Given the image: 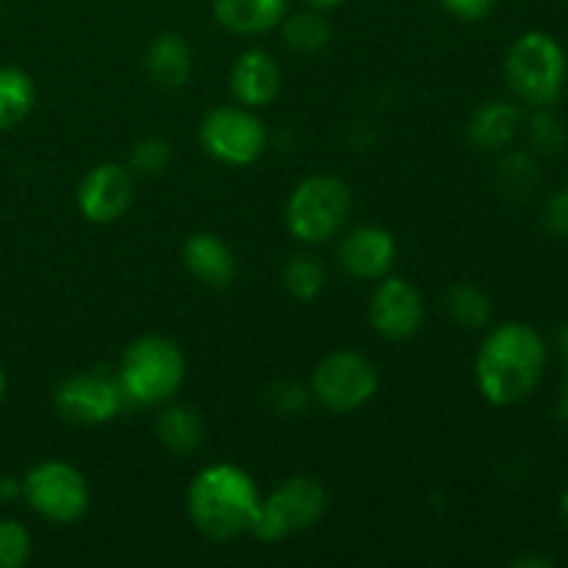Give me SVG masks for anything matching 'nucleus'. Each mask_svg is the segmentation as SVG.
<instances>
[{
	"instance_id": "4468645a",
	"label": "nucleus",
	"mask_w": 568,
	"mask_h": 568,
	"mask_svg": "<svg viewBox=\"0 0 568 568\" xmlns=\"http://www.w3.org/2000/svg\"><path fill=\"white\" fill-rule=\"evenodd\" d=\"M227 81H231V92L239 103L247 109H261L281 94L283 72L275 55L261 48H250L236 55Z\"/></svg>"
},
{
	"instance_id": "f257e3e1",
	"label": "nucleus",
	"mask_w": 568,
	"mask_h": 568,
	"mask_svg": "<svg viewBox=\"0 0 568 568\" xmlns=\"http://www.w3.org/2000/svg\"><path fill=\"white\" fill-rule=\"evenodd\" d=\"M547 342L527 322H503L480 344L475 381L491 405H519L544 381Z\"/></svg>"
},
{
	"instance_id": "e433bc0d",
	"label": "nucleus",
	"mask_w": 568,
	"mask_h": 568,
	"mask_svg": "<svg viewBox=\"0 0 568 568\" xmlns=\"http://www.w3.org/2000/svg\"><path fill=\"white\" fill-rule=\"evenodd\" d=\"M3 397H6V369L3 364H0V403H3Z\"/></svg>"
},
{
	"instance_id": "a211bd4d",
	"label": "nucleus",
	"mask_w": 568,
	"mask_h": 568,
	"mask_svg": "<svg viewBox=\"0 0 568 568\" xmlns=\"http://www.w3.org/2000/svg\"><path fill=\"white\" fill-rule=\"evenodd\" d=\"M144 70L161 89H181L192 78L194 55L181 33L164 31L144 50Z\"/></svg>"
},
{
	"instance_id": "7ed1b4c3",
	"label": "nucleus",
	"mask_w": 568,
	"mask_h": 568,
	"mask_svg": "<svg viewBox=\"0 0 568 568\" xmlns=\"http://www.w3.org/2000/svg\"><path fill=\"white\" fill-rule=\"evenodd\" d=\"M186 377V358L172 338L148 333L128 344L116 366V381L128 405L153 408L172 403Z\"/></svg>"
},
{
	"instance_id": "20e7f679",
	"label": "nucleus",
	"mask_w": 568,
	"mask_h": 568,
	"mask_svg": "<svg viewBox=\"0 0 568 568\" xmlns=\"http://www.w3.org/2000/svg\"><path fill=\"white\" fill-rule=\"evenodd\" d=\"M566 50L547 31H527L510 44L505 55V78L521 103L547 109L558 103L566 87Z\"/></svg>"
},
{
	"instance_id": "9b49d317",
	"label": "nucleus",
	"mask_w": 568,
	"mask_h": 568,
	"mask_svg": "<svg viewBox=\"0 0 568 568\" xmlns=\"http://www.w3.org/2000/svg\"><path fill=\"white\" fill-rule=\"evenodd\" d=\"M427 316L425 294L405 277L386 275L377 281L369 300V325L386 342H408L422 331Z\"/></svg>"
},
{
	"instance_id": "1a4fd4ad",
	"label": "nucleus",
	"mask_w": 568,
	"mask_h": 568,
	"mask_svg": "<svg viewBox=\"0 0 568 568\" xmlns=\"http://www.w3.org/2000/svg\"><path fill=\"white\" fill-rule=\"evenodd\" d=\"M205 153L231 166H247L266 150V128L247 105H216L200 122Z\"/></svg>"
},
{
	"instance_id": "4be33fe9",
	"label": "nucleus",
	"mask_w": 568,
	"mask_h": 568,
	"mask_svg": "<svg viewBox=\"0 0 568 568\" xmlns=\"http://www.w3.org/2000/svg\"><path fill=\"white\" fill-rule=\"evenodd\" d=\"M283 286L297 303H314L327 288V266L320 255L300 253L283 266Z\"/></svg>"
},
{
	"instance_id": "393cba45",
	"label": "nucleus",
	"mask_w": 568,
	"mask_h": 568,
	"mask_svg": "<svg viewBox=\"0 0 568 568\" xmlns=\"http://www.w3.org/2000/svg\"><path fill=\"white\" fill-rule=\"evenodd\" d=\"M527 139H530L532 150H536L538 155L564 153L568 142L566 122L555 114L552 105H547V109H536V114H532L530 122H527Z\"/></svg>"
},
{
	"instance_id": "f3484780",
	"label": "nucleus",
	"mask_w": 568,
	"mask_h": 568,
	"mask_svg": "<svg viewBox=\"0 0 568 568\" xmlns=\"http://www.w3.org/2000/svg\"><path fill=\"white\" fill-rule=\"evenodd\" d=\"M521 122H525V114L516 103H510V100H486L469 116L466 131H469V142L477 150L497 153V150H505L519 136Z\"/></svg>"
},
{
	"instance_id": "c9c22d12",
	"label": "nucleus",
	"mask_w": 568,
	"mask_h": 568,
	"mask_svg": "<svg viewBox=\"0 0 568 568\" xmlns=\"http://www.w3.org/2000/svg\"><path fill=\"white\" fill-rule=\"evenodd\" d=\"M560 514H564V519L568 521V488L564 491V497H560Z\"/></svg>"
},
{
	"instance_id": "c756f323",
	"label": "nucleus",
	"mask_w": 568,
	"mask_h": 568,
	"mask_svg": "<svg viewBox=\"0 0 568 568\" xmlns=\"http://www.w3.org/2000/svg\"><path fill=\"white\" fill-rule=\"evenodd\" d=\"M497 3L499 0H442V6L449 14H455L458 20L466 22L486 20V17L497 9Z\"/></svg>"
},
{
	"instance_id": "dca6fc26",
	"label": "nucleus",
	"mask_w": 568,
	"mask_h": 568,
	"mask_svg": "<svg viewBox=\"0 0 568 568\" xmlns=\"http://www.w3.org/2000/svg\"><path fill=\"white\" fill-rule=\"evenodd\" d=\"M214 20L236 37H261L281 28L288 0H211Z\"/></svg>"
},
{
	"instance_id": "f03ea898",
	"label": "nucleus",
	"mask_w": 568,
	"mask_h": 568,
	"mask_svg": "<svg viewBox=\"0 0 568 568\" xmlns=\"http://www.w3.org/2000/svg\"><path fill=\"white\" fill-rule=\"evenodd\" d=\"M261 499L264 497L247 471L233 464H214L194 475L186 491V510L205 538L233 541L253 532Z\"/></svg>"
},
{
	"instance_id": "aec40b11",
	"label": "nucleus",
	"mask_w": 568,
	"mask_h": 568,
	"mask_svg": "<svg viewBox=\"0 0 568 568\" xmlns=\"http://www.w3.org/2000/svg\"><path fill=\"white\" fill-rule=\"evenodd\" d=\"M283 42L294 50V53H320L331 44L333 26L327 20V11L320 9H300L294 14H286L281 22Z\"/></svg>"
},
{
	"instance_id": "2eb2a0df",
	"label": "nucleus",
	"mask_w": 568,
	"mask_h": 568,
	"mask_svg": "<svg viewBox=\"0 0 568 568\" xmlns=\"http://www.w3.org/2000/svg\"><path fill=\"white\" fill-rule=\"evenodd\" d=\"M183 266L194 281L225 288L236 277V255L216 233H192L183 244Z\"/></svg>"
},
{
	"instance_id": "bb28decb",
	"label": "nucleus",
	"mask_w": 568,
	"mask_h": 568,
	"mask_svg": "<svg viewBox=\"0 0 568 568\" xmlns=\"http://www.w3.org/2000/svg\"><path fill=\"white\" fill-rule=\"evenodd\" d=\"M31 558V532L14 519H0V568H22Z\"/></svg>"
},
{
	"instance_id": "2f4dec72",
	"label": "nucleus",
	"mask_w": 568,
	"mask_h": 568,
	"mask_svg": "<svg viewBox=\"0 0 568 568\" xmlns=\"http://www.w3.org/2000/svg\"><path fill=\"white\" fill-rule=\"evenodd\" d=\"M22 497V480L14 477H0V499H17Z\"/></svg>"
},
{
	"instance_id": "39448f33",
	"label": "nucleus",
	"mask_w": 568,
	"mask_h": 568,
	"mask_svg": "<svg viewBox=\"0 0 568 568\" xmlns=\"http://www.w3.org/2000/svg\"><path fill=\"white\" fill-rule=\"evenodd\" d=\"M353 216V189L336 175H311L294 186L286 227L297 242L327 244L342 236Z\"/></svg>"
},
{
	"instance_id": "412c9836",
	"label": "nucleus",
	"mask_w": 568,
	"mask_h": 568,
	"mask_svg": "<svg viewBox=\"0 0 568 568\" xmlns=\"http://www.w3.org/2000/svg\"><path fill=\"white\" fill-rule=\"evenodd\" d=\"M37 83L20 67H0V131H11L31 114Z\"/></svg>"
},
{
	"instance_id": "6e6552de",
	"label": "nucleus",
	"mask_w": 568,
	"mask_h": 568,
	"mask_svg": "<svg viewBox=\"0 0 568 568\" xmlns=\"http://www.w3.org/2000/svg\"><path fill=\"white\" fill-rule=\"evenodd\" d=\"M28 508L53 525H72L89 510V483L67 460H42L22 477Z\"/></svg>"
},
{
	"instance_id": "a878e982",
	"label": "nucleus",
	"mask_w": 568,
	"mask_h": 568,
	"mask_svg": "<svg viewBox=\"0 0 568 568\" xmlns=\"http://www.w3.org/2000/svg\"><path fill=\"white\" fill-rule=\"evenodd\" d=\"M172 161V144L164 136H144L133 144L131 172L133 175H161Z\"/></svg>"
},
{
	"instance_id": "7c9ffc66",
	"label": "nucleus",
	"mask_w": 568,
	"mask_h": 568,
	"mask_svg": "<svg viewBox=\"0 0 568 568\" xmlns=\"http://www.w3.org/2000/svg\"><path fill=\"white\" fill-rule=\"evenodd\" d=\"M514 568H549L555 566L552 558H544V555H521V558H516Z\"/></svg>"
},
{
	"instance_id": "423d86ee",
	"label": "nucleus",
	"mask_w": 568,
	"mask_h": 568,
	"mask_svg": "<svg viewBox=\"0 0 568 568\" xmlns=\"http://www.w3.org/2000/svg\"><path fill=\"white\" fill-rule=\"evenodd\" d=\"M327 510V491L314 477H288L270 497L261 499L258 519H255L253 532L258 541L275 544L286 538L300 536L311 530Z\"/></svg>"
},
{
	"instance_id": "ddd939ff",
	"label": "nucleus",
	"mask_w": 568,
	"mask_h": 568,
	"mask_svg": "<svg viewBox=\"0 0 568 568\" xmlns=\"http://www.w3.org/2000/svg\"><path fill=\"white\" fill-rule=\"evenodd\" d=\"M336 261L349 277L358 281H381L392 275L397 261V239L383 225H358L344 231L338 239Z\"/></svg>"
},
{
	"instance_id": "f8f14e48",
	"label": "nucleus",
	"mask_w": 568,
	"mask_h": 568,
	"mask_svg": "<svg viewBox=\"0 0 568 568\" xmlns=\"http://www.w3.org/2000/svg\"><path fill=\"white\" fill-rule=\"evenodd\" d=\"M133 172L125 164H98L78 183V209L94 225L116 222L133 203Z\"/></svg>"
},
{
	"instance_id": "b1692460",
	"label": "nucleus",
	"mask_w": 568,
	"mask_h": 568,
	"mask_svg": "<svg viewBox=\"0 0 568 568\" xmlns=\"http://www.w3.org/2000/svg\"><path fill=\"white\" fill-rule=\"evenodd\" d=\"M497 183L503 194L514 200H527L541 183V170L532 153H508L497 166Z\"/></svg>"
},
{
	"instance_id": "5701e85b",
	"label": "nucleus",
	"mask_w": 568,
	"mask_h": 568,
	"mask_svg": "<svg viewBox=\"0 0 568 568\" xmlns=\"http://www.w3.org/2000/svg\"><path fill=\"white\" fill-rule=\"evenodd\" d=\"M444 305H447V314L453 316L458 325L471 327V331L486 327L494 314L491 297H488L480 286H475V283H455V286H449Z\"/></svg>"
},
{
	"instance_id": "c85d7f7f",
	"label": "nucleus",
	"mask_w": 568,
	"mask_h": 568,
	"mask_svg": "<svg viewBox=\"0 0 568 568\" xmlns=\"http://www.w3.org/2000/svg\"><path fill=\"white\" fill-rule=\"evenodd\" d=\"M541 220L544 227H547L552 236L568 239V186L558 189V192L547 200Z\"/></svg>"
},
{
	"instance_id": "473e14b6",
	"label": "nucleus",
	"mask_w": 568,
	"mask_h": 568,
	"mask_svg": "<svg viewBox=\"0 0 568 568\" xmlns=\"http://www.w3.org/2000/svg\"><path fill=\"white\" fill-rule=\"evenodd\" d=\"M305 6H308V9H320V11H333V9H338V6L344 3V0H303Z\"/></svg>"
},
{
	"instance_id": "6ab92c4d",
	"label": "nucleus",
	"mask_w": 568,
	"mask_h": 568,
	"mask_svg": "<svg viewBox=\"0 0 568 568\" xmlns=\"http://www.w3.org/2000/svg\"><path fill=\"white\" fill-rule=\"evenodd\" d=\"M155 436H159L161 447L166 453L186 458V455L197 453L205 442L203 416L189 408V405L166 403L164 410L159 414V422H155Z\"/></svg>"
},
{
	"instance_id": "72a5a7b5",
	"label": "nucleus",
	"mask_w": 568,
	"mask_h": 568,
	"mask_svg": "<svg viewBox=\"0 0 568 568\" xmlns=\"http://www.w3.org/2000/svg\"><path fill=\"white\" fill-rule=\"evenodd\" d=\"M558 347H560V353H564L566 366H568V325L560 327V333H558Z\"/></svg>"
},
{
	"instance_id": "f704fd0d",
	"label": "nucleus",
	"mask_w": 568,
	"mask_h": 568,
	"mask_svg": "<svg viewBox=\"0 0 568 568\" xmlns=\"http://www.w3.org/2000/svg\"><path fill=\"white\" fill-rule=\"evenodd\" d=\"M560 416L568 422V366H566V386H564V397H560Z\"/></svg>"
},
{
	"instance_id": "9d476101",
	"label": "nucleus",
	"mask_w": 568,
	"mask_h": 568,
	"mask_svg": "<svg viewBox=\"0 0 568 568\" xmlns=\"http://www.w3.org/2000/svg\"><path fill=\"white\" fill-rule=\"evenodd\" d=\"M53 405L61 419L72 425H105L116 419L125 408V394H122L116 372L89 369L67 377L53 392Z\"/></svg>"
},
{
	"instance_id": "cd10ccee",
	"label": "nucleus",
	"mask_w": 568,
	"mask_h": 568,
	"mask_svg": "<svg viewBox=\"0 0 568 568\" xmlns=\"http://www.w3.org/2000/svg\"><path fill=\"white\" fill-rule=\"evenodd\" d=\"M270 408L275 410L277 416H303L308 410V405L314 403L311 397V388L303 386L297 381H277L270 386Z\"/></svg>"
},
{
	"instance_id": "0eeeda50",
	"label": "nucleus",
	"mask_w": 568,
	"mask_h": 568,
	"mask_svg": "<svg viewBox=\"0 0 568 568\" xmlns=\"http://www.w3.org/2000/svg\"><path fill=\"white\" fill-rule=\"evenodd\" d=\"M311 397L327 414H355L381 388L377 366L355 349H336L316 364L311 375Z\"/></svg>"
}]
</instances>
